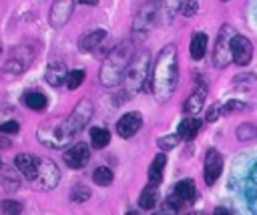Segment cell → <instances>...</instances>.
Returning <instances> with one entry per match:
<instances>
[{"label": "cell", "mask_w": 257, "mask_h": 215, "mask_svg": "<svg viewBox=\"0 0 257 215\" xmlns=\"http://www.w3.org/2000/svg\"><path fill=\"white\" fill-rule=\"evenodd\" d=\"M177 211H179V209H175L171 203H167V201H165V203H163V207H161L159 211H155V215H177Z\"/></svg>", "instance_id": "obj_38"}, {"label": "cell", "mask_w": 257, "mask_h": 215, "mask_svg": "<svg viewBox=\"0 0 257 215\" xmlns=\"http://www.w3.org/2000/svg\"><path fill=\"white\" fill-rule=\"evenodd\" d=\"M72 12H74V0H54L50 6V14H48L50 24L54 28H62L70 20Z\"/></svg>", "instance_id": "obj_10"}, {"label": "cell", "mask_w": 257, "mask_h": 215, "mask_svg": "<svg viewBox=\"0 0 257 215\" xmlns=\"http://www.w3.org/2000/svg\"><path fill=\"white\" fill-rule=\"evenodd\" d=\"M233 86L235 88H251L253 86V82H255V74H251V72H243V74H237L233 80Z\"/></svg>", "instance_id": "obj_28"}, {"label": "cell", "mask_w": 257, "mask_h": 215, "mask_svg": "<svg viewBox=\"0 0 257 215\" xmlns=\"http://www.w3.org/2000/svg\"><path fill=\"white\" fill-rule=\"evenodd\" d=\"M213 215H231V211H229V209H227V207H217V209H215V213H213Z\"/></svg>", "instance_id": "obj_39"}, {"label": "cell", "mask_w": 257, "mask_h": 215, "mask_svg": "<svg viewBox=\"0 0 257 215\" xmlns=\"http://www.w3.org/2000/svg\"><path fill=\"white\" fill-rule=\"evenodd\" d=\"M133 58V52H131V46L128 44H120L116 48H112L102 66H100V72H98V78L104 86H114L120 82V78H124V72L128 68V62Z\"/></svg>", "instance_id": "obj_2"}, {"label": "cell", "mask_w": 257, "mask_h": 215, "mask_svg": "<svg viewBox=\"0 0 257 215\" xmlns=\"http://www.w3.org/2000/svg\"><path fill=\"white\" fill-rule=\"evenodd\" d=\"M157 195H159V191H157L155 185L145 187L143 193H141V197H139V205H141L143 209H153V207L157 205V199H159Z\"/></svg>", "instance_id": "obj_25"}, {"label": "cell", "mask_w": 257, "mask_h": 215, "mask_svg": "<svg viewBox=\"0 0 257 215\" xmlns=\"http://www.w3.org/2000/svg\"><path fill=\"white\" fill-rule=\"evenodd\" d=\"M36 137L42 145H46L50 149H60L72 139V131H70L66 119H58V121L50 119V121H44L38 127Z\"/></svg>", "instance_id": "obj_4"}, {"label": "cell", "mask_w": 257, "mask_h": 215, "mask_svg": "<svg viewBox=\"0 0 257 215\" xmlns=\"http://www.w3.org/2000/svg\"><path fill=\"white\" fill-rule=\"evenodd\" d=\"M0 52H2V44H0Z\"/></svg>", "instance_id": "obj_43"}, {"label": "cell", "mask_w": 257, "mask_h": 215, "mask_svg": "<svg viewBox=\"0 0 257 215\" xmlns=\"http://www.w3.org/2000/svg\"><path fill=\"white\" fill-rule=\"evenodd\" d=\"M221 113H223V106L221 104H213L209 111H207V123H213V121H217L219 117H221Z\"/></svg>", "instance_id": "obj_35"}, {"label": "cell", "mask_w": 257, "mask_h": 215, "mask_svg": "<svg viewBox=\"0 0 257 215\" xmlns=\"http://www.w3.org/2000/svg\"><path fill=\"white\" fill-rule=\"evenodd\" d=\"M199 131H201V121H199L197 117H187L185 121H181L177 135H179L181 139H185V141H191Z\"/></svg>", "instance_id": "obj_20"}, {"label": "cell", "mask_w": 257, "mask_h": 215, "mask_svg": "<svg viewBox=\"0 0 257 215\" xmlns=\"http://www.w3.org/2000/svg\"><path fill=\"white\" fill-rule=\"evenodd\" d=\"M66 76H68V72H66V66H64L62 60H52V62L46 66L44 78H46V82H48L50 86H60L62 82H66Z\"/></svg>", "instance_id": "obj_18"}, {"label": "cell", "mask_w": 257, "mask_h": 215, "mask_svg": "<svg viewBox=\"0 0 257 215\" xmlns=\"http://www.w3.org/2000/svg\"><path fill=\"white\" fill-rule=\"evenodd\" d=\"M90 143H92V147L102 149V147H106L110 143V133L106 129L94 127V129H90Z\"/></svg>", "instance_id": "obj_26"}, {"label": "cell", "mask_w": 257, "mask_h": 215, "mask_svg": "<svg viewBox=\"0 0 257 215\" xmlns=\"http://www.w3.org/2000/svg\"><path fill=\"white\" fill-rule=\"evenodd\" d=\"M92 181H94L96 185H100V187H106V185L112 183V171H110L108 167H98V169H94V173H92Z\"/></svg>", "instance_id": "obj_27"}, {"label": "cell", "mask_w": 257, "mask_h": 215, "mask_svg": "<svg viewBox=\"0 0 257 215\" xmlns=\"http://www.w3.org/2000/svg\"><path fill=\"white\" fill-rule=\"evenodd\" d=\"M179 141H181L179 135H165V137H159L157 145H159L161 149H173V147H177Z\"/></svg>", "instance_id": "obj_33"}, {"label": "cell", "mask_w": 257, "mask_h": 215, "mask_svg": "<svg viewBox=\"0 0 257 215\" xmlns=\"http://www.w3.org/2000/svg\"><path fill=\"white\" fill-rule=\"evenodd\" d=\"M62 159L70 169H82L90 159V151H88V147L84 143H76V145H72V147H68L64 151Z\"/></svg>", "instance_id": "obj_12"}, {"label": "cell", "mask_w": 257, "mask_h": 215, "mask_svg": "<svg viewBox=\"0 0 257 215\" xmlns=\"http://www.w3.org/2000/svg\"><path fill=\"white\" fill-rule=\"evenodd\" d=\"M195 10H197V0H187V2L181 4V12H183L185 16H193Z\"/></svg>", "instance_id": "obj_36"}, {"label": "cell", "mask_w": 257, "mask_h": 215, "mask_svg": "<svg viewBox=\"0 0 257 215\" xmlns=\"http://www.w3.org/2000/svg\"><path fill=\"white\" fill-rule=\"evenodd\" d=\"M151 56L147 50H137L124 72V86L128 92H139L151 80Z\"/></svg>", "instance_id": "obj_3"}, {"label": "cell", "mask_w": 257, "mask_h": 215, "mask_svg": "<svg viewBox=\"0 0 257 215\" xmlns=\"http://www.w3.org/2000/svg\"><path fill=\"white\" fill-rule=\"evenodd\" d=\"M90 117H92V102H90L88 98L78 100V104H76V106L72 109V113L66 117V123H68L70 131H72V135L78 133L80 129H84L86 123L90 121Z\"/></svg>", "instance_id": "obj_9"}, {"label": "cell", "mask_w": 257, "mask_h": 215, "mask_svg": "<svg viewBox=\"0 0 257 215\" xmlns=\"http://www.w3.org/2000/svg\"><path fill=\"white\" fill-rule=\"evenodd\" d=\"M245 201L247 207L257 215V163L249 169L247 181H245Z\"/></svg>", "instance_id": "obj_17"}, {"label": "cell", "mask_w": 257, "mask_h": 215, "mask_svg": "<svg viewBox=\"0 0 257 215\" xmlns=\"http://www.w3.org/2000/svg\"><path fill=\"white\" fill-rule=\"evenodd\" d=\"M104 38H106V30H102V28L92 30L90 34H84V36L78 40V48H80L82 52L94 50V48H98V46L104 42Z\"/></svg>", "instance_id": "obj_19"}, {"label": "cell", "mask_w": 257, "mask_h": 215, "mask_svg": "<svg viewBox=\"0 0 257 215\" xmlns=\"http://www.w3.org/2000/svg\"><path fill=\"white\" fill-rule=\"evenodd\" d=\"M165 163H167V157L163 155V153H159L155 159H153V163H151V167H149V181H151V185H159L161 183V179H163V171H165Z\"/></svg>", "instance_id": "obj_21"}, {"label": "cell", "mask_w": 257, "mask_h": 215, "mask_svg": "<svg viewBox=\"0 0 257 215\" xmlns=\"http://www.w3.org/2000/svg\"><path fill=\"white\" fill-rule=\"evenodd\" d=\"M82 80H84V72H82V70H72V72H68V76H66V86H68L70 90H74V88H78V86L82 84Z\"/></svg>", "instance_id": "obj_32"}, {"label": "cell", "mask_w": 257, "mask_h": 215, "mask_svg": "<svg viewBox=\"0 0 257 215\" xmlns=\"http://www.w3.org/2000/svg\"><path fill=\"white\" fill-rule=\"evenodd\" d=\"M36 50H38V44L36 42H30V40L14 46L12 52H10V56H8V60L4 62V70L10 72V74L24 72L32 64V60L36 56Z\"/></svg>", "instance_id": "obj_6"}, {"label": "cell", "mask_w": 257, "mask_h": 215, "mask_svg": "<svg viewBox=\"0 0 257 215\" xmlns=\"http://www.w3.org/2000/svg\"><path fill=\"white\" fill-rule=\"evenodd\" d=\"M223 2H225V0H223Z\"/></svg>", "instance_id": "obj_44"}, {"label": "cell", "mask_w": 257, "mask_h": 215, "mask_svg": "<svg viewBox=\"0 0 257 215\" xmlns=\"http://www.w3.org/2000/svg\"><path fill=\"white\" fill-rule=\"evenodd\" d=\"M221 171H223V157H221V153H217L215 149H209L207 155H205V169H203L205 183L213 185L219 179Z\"/></svg>", "instance_id": "obj_13"}, {"label": "cell", "mask_w": 257, "mask_h": 215, "mask_svg": "<svg viewBox=\"0 0 257 215\" xmlns=\"http://www.w3.org/2000/svg\"><path fill=\"white\" fill-rule=\"evenodd\" d=\"M14 165H16V169L24 175V179H28L30 183L34 181V177H36V167H38V157L30 155V153H18V155L14 157Z\"/></svg>", "instance_id": "obj_16"}, {"label": "cell", "mask_w": 257, "mask_h": 215, "mask_svg": "<svg viewBox=\"0 0 257 215\" xmlns=\"http://www.w3.org/2000/svg\"><path fill=\"white\" fill-rule=\"evenodd\" d=\"M175 195L185 203H191V201H195V195H197V191H195V183H193V179H183V181H179L177 185H175Z\"/></svg>", "instance_id": "obj_22"}, {"label": "cell", "mask_w": 257, "mask_h": 215, "mask_svg": "<svg viewBox=\"0 0 257 215\" xmlns=\"http://www.w3.org/2000/svg\"><path fill=\"white\" fill-rule=\"evenodd\" d=\"M255 135H257V129H255L253 123H241V125L237 127V139H239V141H249V139H253Z\"/></svg>", "instance_id": "obj_29"}, {"label": "cell", "mask_w": 257, "mask_h": 215, "mask_svg": "<svg viewBox=\"0 0 257 215\" xmlns=\"http://www.w3.org/2000/svg\"><path fill=\"white\" fill-rule=\"evenodd\" d=\"M235 28L231 24H223L219 34H217V40H215V50H213V64L217 68H225L231 60H233V54H231V42L235 38Z\"/></svg>", "instance_id": "obj_7"}, {"label": "cell", "mask_w": 257, "mask_h": 215, "mask_svg": "<svg viewBox=\"0 0 257 215\" xmlns=\"http://www.w3.org/2000/svg\"><path fill=\"white\" fill-rule=\"evenodd\" d=\"M60 181V171L58 167L54 165V161L46 159V157H38V167H36V177L32 181V185L36 189H42V191H50L58 185Z\"/></svg>", "instance_id": "obj_8"}, {"label": "cell", "mask_w": 257, "mask_h": 215, "mask_svg": "<svg viewBox=\"0 0 257 215\" xmlns=\"http://www.w3.org/2000/svg\"><path fill=\"white\" fill-rule=\"evenodd\" d=\"M245 109V104L243 102H239V100H229L225 106H223V113H235V111H243Z\"/></svg>", "instance_id": "obj_37"}, {"label": "cell", "mask_w": 257, "mask_h": 215, "mask_svg": "<svg viewBox=\"0 0 257 215\" xmlns=\"http://www.w3.org/2000/svg\"><path fill=\"white\" fill-rule=\"evenodd\" d=\"M0 163H2V161H0Z\"/></svg>", "instance_id": "obj_45"}, {"label": "cell", "mask_w": 257, "mask_h": 215, "mask_svg": "<svg viewBox=\"0 0 257 215\" xmlns=\"http://www.w3.org/2000/svg\"><path fill=\"white\" fill-rule=\"evenodd\" d=\"M0 209H2L6 215H20L22 203H18V201H14V199H4V201L0 203Z\"/></svg>", "instance_id": "obj_31"}, {"label": "cell", "mask_w": 257, "mask_h": 215, "mask_svg": "<svg viewBox=\"0 0 257 215\" xmlns=\"http://www.w3.org/2000/svg\"><path fill=\"white\" fill-rule=\"evenodd\" d=\"M24 102H26V106L32 109V111H42V109L46 106V96H44V92H40V90H30V92L24 94Z\"/></svg>", "instance_id": "obj_24"}, {"label": "cell", "mask_w": 257, "mask_h": 215, "mask_svg": "<svg viewBox=\"0 0 257 215\" xmlns=\"http://www.w3.org/2000/svg\"><path fill=\"white\" fill-rule=\"evenodd\" d=\"M231 54H233V60L241 66L249 64L251 58H253V44L249 38L241 36V34H235L233 42H231Z\"/></svg>", "instance_id": "obj_11"}, {"label": "cell", "mask_w": 257, "mask_h": 215, "mask_svg": "<svg viewBox=\"0 0 257 215\" xmlns=\"http://www.w3.org/2000/svg\"><path fill=\"white\" fill-rule=\"evenodd\" d=\"M18 129H20V127H18L16 121H6V123L0 125V133H2V135H16Z\"/></svg>", "instance_id": "obj_34"}, {"label": "cell", "mask_w": 257, "mask_h": 215, "mask_svg": "<svg viewBox=\"0 0 257 215\" xmlns=\"http://www.w3.org/2000/svg\"><path fill=\"white\" fill-rule=\"evenodd\" d=\"M161 10H163V0H149L139 8L135 22H133V38L137 42L147 38L149 30L155 26L157 18L161 16Z\"/></svg>", "instance_id": "obj_5"}, {"label": "cell", "mask_w": 257, "mask_h": 215, "mask_svg": "<svg viewBox=\"0 0 257 215\" xmlns=\"http://www.w3.org/2000/svg\"><path fill=\"white\" fill-rule=\"evenodd\" d=\"M90 195H92V193H90V189H88V187H84V185H74V187L70 189V201H76V203L86 201Z\"/></svg>", "instance_id": "obj_30"}, {"label": "cell", "mask_w": 257, "mask_h": 215, "mask_svg": "<svg viewBox=\"0 0 257 215\" xmlns=\"http://www.w3.org/2000/svg\"><path fill=\"white\" fill-rule=\"evenodd\" d=\"M143 127V117L141 113H126L116 121V133L122 139H131L133 135H137V131Z\"/></svg>", "instance_id": "obj_14"}, {"label": "cell", "mask_w": 257, "mask_h": 215, "mask_svg": "<svg viewBox=\"0 0 257 215\" xmlns=\"http://www.w3.org/2000/svg\"><path fill=\"white\" fill-rule=\"evenodd\" d=\"M205 98H207V84H199V86L189 94V98L185 100L183 111H185L189 117L199 115L201 109H203V104H205Z\"/></svg>", "instance_id": "obj_15"}, {"label": "cell", "mask_w": 257, "mask_h": 215, "mask_svg": "<svg viewBox=\"0 0 257 215\" xmlns=\"http://www.w3.org/2000/svg\"><path fill=\"white\" fill-rule=\"evenodd\" d=\"M82 4H86V6H96L98 4V0H80Z\"/></svg>", "instance_id": "obj_41"}, {"label": "cell", "mask_w": 257, "mask_h": 215, "mask_svg": "<svg viewBox=\"0 0 257 215\" xmlns=\"http://www.w3.org/2000/svg\"><path fill=\"white\" fill-rule=\"evenodd\" d=\"M207 42H209V38H207L205 32H195V36H193V40H191V58H193V60H201V58L205 56V52H207Z\"/></svg>", "instance_id": "obj_23"}, {"label": "cell", "mask_w": 257, "mask_h": 215, "mask_svg": "<svg viewBox=\"0 0 257 215\" xmlns=\"http://www.w3.org/2000/svg\"><path fill=\"white\" fill-rule=\"evenodd\" d=\"M126 215H137V213H126Z\"/></svg>", "instance_id": "obj_42"}, {"label": "cell", "mask_w": 257, "mask_h": 215, "mask_svg": "<svg viewBox=\"0 0 257 215\" xmlns=\"http://www.w3.org/2000/svg\"><path fill=\"white\" fill-rule=\"evenodd\" d=\"M12 145H10V141L8 139H4V137H0V149H10Z\"/></svg>", "instance_id": "obj_40"}, {"label": "cell", "mask_w": 257, "mask_h": 215, "mask_svg": "<svg viewBox=\"0 0 257 215\" xmlns=\"http://www.w3.org/2000/svg\"><path fill=\"white\" fill-rule=\"evenodd\" d=\"M179 82V62H177V46L167 44L157 54L151 68V90L159 102H167Z\"/></svg>", "instance_id": "obj_1"}]
</instances>
